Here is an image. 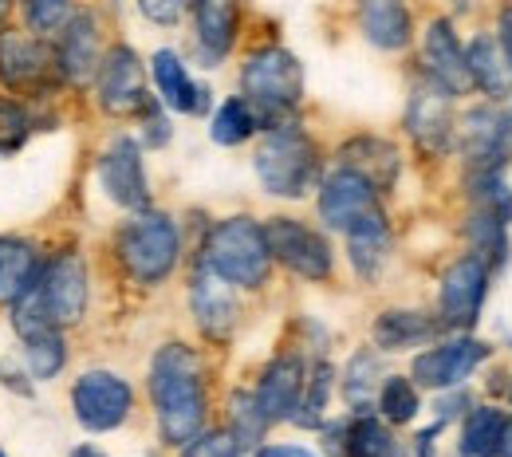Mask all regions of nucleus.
Wrapping results in <instances>:
<instances>
[{"label": "nucleus", "instance_id": "obj_14", "mask_svg": "<svg viewBox=\"0 0 512 457\" xmlns=\"http://www.w3.org/2000/svg\"><path fill=\"white\" fill-rule=\"evenodd\" d=\"M99 186L119 209H150V178H146V162H142V142L119 134L111 138V146L99 154Z\"/></svg>", "mask_w": 512, "mask_h": 457}, {"label": "nucleus", "instance_id": "obj_8", "mask_svg": "<svg viewBox=\"0 0 512 457\" xmlns=\"http://www.w3.org/2000/svg\"><path fill=\"white\" fill-rule=\"evenodd\" d=\"M264 237L272 249V261L284 264L292 276L308 280V284H323L335 272V253L331 241L320 229L296 221V217H268L264 221Z\"/></svg>", "mask_w": 512, "mask_h": 457}, {"label": "nucleus", "instance_id": "obj_34", "mask_svg": "<svg viewBox=\"0 0 512 457\" xmlns=\"http://www.w3.org/2000/svg\"><path fill=\"white\" fill-rule=\"evenodd\" d=\"M268 414L260 406L256 391H233L229 394V434L237 438L241 450H256L268 434Z\"/></svg>", "mask_w": 512, "mask_h": 457}, {"label": "nucleus", "instance_id": "obj_21", "mask_svg": "<svg viewBox=\"0 0 512 457\" xmlns=\"http://www.w3.org/2000/svg\"><path fill=\"white\" fill-rule=\"evenodd\" d=\"M150 75H154V87H158V99L166 103V111H178V115H209V103H213V91L205 83H193L186 60L174 52V48H158L150 56Z\"/></svg>", "mask_w": 512, "mask_h": 457}, {"label": "nucleus", "instance_id": "obj_46", "mask_svg": "<svg viewBox=\"0 0 512 457\" xmlns=\"http://www.w3.org/2000/svg\"><path fill=\"white\" fill-rule=\"evenodd\" d=\"M256 457H316L304 446H256Z\"/></svg>", "mask_w": 512, "mask_h": 457}, {"label": "nucleus", "instance_id": "obj_47", "mask_svg": "<svg viewBox=\"0 0 512 457\" xmlns=\"http://www.w3.org/2000/svg\"><path fill=\"white\" fill-rule=\"evenodd\" d=\"M71 457H107V454H103L99 446H75V450H71Z\"/></svg>", "mask_w": 512, "mask_h": 457}, {"label": "nucleus", "instance_id": "obj_20", "mask_svg": "<svg viewBox=\"0 0 512 457\" xmlns=\"http://www.w3.org/2000/svg\"><path fill=\"white\" fill-rule=\"evenodd\" d=\"M241 36V4L237 0H197L193 4V44L205 67H221Z\"/></svg>", "mask_w": 512, "mask_h": 457}, {"label": "nucleus", "instance_id": "obj_23", "mask_svg": "<svg viewBox=\"0 0 512 457\" xmlns=\"http://www.w3.org/2000/svg\"><path fill=\"white\" fill-rule=\"evenodd\" d=\"M308 387V363L300 355H276L256 383V398L268 414V422H292V414L300 410V398Z\"/></svg>", "mask_w": 512, "mask_h": 457}, {"label": "nucleus", "instance_id": "obj_12", "mask_svg": "<svg viewBox=\"0 0 512 457\" xmlns=\"http://www.w3.org/2000/svg\"><path fill=\"white\" fill-rule=\"evenodd\" d=\"M493 272L477 253H465L446 268L442 276V296H438V316L446 331H473L481 312H485V296H489Z\"/></svg>", "mask_w": 512, "mask_h": 457}, {"label": "nucleus", "instance_id": "obj_32", "mask_svg": "<svg viewBox=\"0 0 512 457\" xmlns=\"http://www.w3.org/2000/svg\"><path fill=\"white\" fill-rule=\"evenodd\" d=\"M465 241H469V253H477L481 261L489 264V272H501L509 264V225L497 221V217H485V213H469L465 221Z\"/></svg>", "mask_w": 512, "mask_h": 457}, {"label": "nucleus", "instance_id": "obj_5", "mask_svg": "<svg viewBox=\"0 0 512 457\" xmlns=\"http://www.w3.org/2000/svg\"><path fill=\"white\" fill-rule=\"evenodd\" d=\"M241 95L260 119V131L292 123L296 107L304 103V64L288 48H256L241 67Z\"/></svg>", "mask_w": 512, "mask_h": 457}, {"label": "nucleus", "instance_id": "obj_26", "mask_svg": "<svg viewBox=\"0 0 512 457\" xmlns=\"http://www.w3.org/2000/svg\"><path fill=\"white\" fill-rule=\"evenodd\" d=\"M442 331H446L442 316L418 308H386L371 327V339L379 351H414V347H430Z\"/></svg>", "mask_w": 512, "mask_h": 457}, {"label": "nucleus", "instance_id": "obj_48", "mask_svg": "<svg viewBox=\"0 0 512 457\" xmlns=\"http://www.w3.org/2000/svg\"><path fill=\"white\" fill-rule=\"evenodd\" d=\"M501 457H512V418L505 426V438H501Z\"/></svg>", "mask_w": 512, "mask_h": 457}, {"label": "nucleus", "instance_id": "obj_53", "mask_svg": "<svg viewBox=\"0 0 512 457\" xmlns=\"http://www.w3.org/2000/svg\"><path fill=\"white\" fill-rule=\"evenodd\" d=\"M0 457H4V454H0Z\"/></svg>", "mask_w": 512, "mask_h": 457}, {"label": "nucleus", "instance_id": "obj_10", "mask_svg": "<svg viewBox=\"0 0 512 457\" xmlns=\"http://www.w3.org/2000/svg\"><path fill=\"white\" fill-rule=\"evenodd\" d=\"M95 99L111 119H130L150 103L146 64L130 44H115L103 52L99 71H95Z\"/></svg>", "mask_w": 512, "mask_h": 457}, {"label": "nucleus", "instance_id": "obj_36", "mask_svg": "<svg viewBox=\"0 0 512 457\" xmlns=\"http://www.w3.org/2000/svg\"><path fill=\"white\" fill-rule=\"evenodd\" d=\"M24 363H28V375L36 383H52L67 367L64 331H40V335L24 339Z\"/></svg>", "mask_w": 512, "mask_h": 457}, {"label": "nucleus", "instance_id": "obj_41", "mask_svg": "<svg viewBox=\"0 0 512 457\" xmlns=\"http://www.w3.org/2000/svg\"><path fill=\"white\" fill-rule=\"evenodd\" d=\"M182 457H245V450L229 430H201L190 446H182Z\"/></svg>", "mask_w": 512, "mask_h": 457}, {"label": "nucleus", "instance_id": "obj_15", "mask_svg": "<svg viewBox=\"0 0 512 457\" xmlns=\"http://www.w3.org/2000/svg\"><path fill=\"white\" fill-rule=\"evenodd\" d=\"M190 312L197 331L209 339V343H229L237 320H241V308H237V292L229 280H221L213 268L197 261L190 276Z\"/></svg>", "mask_w": 512, "mask_h": 457}, {"label": "nucleus", "instance_id": "obj_29", "mask_svg": "<svg viewBox=\"0 0 512 457\" xmlns=\"http://www.w3.org/2000/svg\"><path fill=\"white\" fill-rule=\"evenodd\" d=\"M40 249L24 237L0 233V308H12L40 276Z\"/></svg>", "mask_w": 512, "mask_h": 457}, {"label": "nucleus", "instance_id": "obj_3", "mask_svg": "<svg viewBox=\"0 0 512 457\" xmlns=\"http://www.w3.org/2000/svg\"><path fill=\"white\" fill-rule=\"evenodd\" d=\"M197 261L205 264V268H213L233 288H245V292L264 288L268 276H272V264H276L272 261V249H268V237H264V225L256 217H249V213L217 221L205 233Z\"/></svg>", "mask_w": 512, "mask_h": 457}, {"label": "nucleus", "instance_id": "obj_27", "mask_svg": "<svg viewBox=\"0 0 512 457\" xmlns=\"http://www.w3.org/2000/svg\"><path fill=\"white\" fill-rule=\"evenodd\" d=\"M343 237H347V261L355 268V276L367 280V284L379 280L386 261H390V221H386L383 209L355 221Z\"/></svg>", "mask_w": 512, "mask_h": 457}, {"label": "nucleus", "instance_id": "obj_44", "mask_svg": "<svg viewBox=\"0 0 512 457\" xmlns=\"http://www.w3.org/2000/svg\"><path fill=\"white\" fill-rule=\"evenodd\" d=\"M497 40H501V48H505V56L512 60V0L501 8V16H497Z\"/></svg>", "mask_w": 512, "mask_h": 457}, {"label": "nucleus", "instance_id": "obj_17", "mask_svg": "<svg viewBox=\"0 0 512 457\" xmlns=\"http://www.w3.org/2000/svg\"><path fill=\"white\" fill-rule=\"evenodd\" d=\"M56 75V52L44 36L0 28V83L8 91H36Z\"/></svg>", "mask_w": 512, "mask_h": 457}, {"label": "nucleus", "instance_id": "obj_6", "mask_svg": "<svg viewBox=\"0 0 512 457\" xmlns=\"http://www.w3.org/2000/svg\"><path fill=\"white\" fill-rule=\"evenodd\" d=\"M32 304L44 312V320L52 327H75L87 316V304H91V280H87V264L79 253H52L48 261L40 264V276L36 284L28 288Z\"/></svg>", "mask_w": 512, "mask_h": 457}, {"label": "nucleus", "instance_id": "obj_42", "mask_svg": "<svg viewBox=\"0 0 512 457\" xmlns=\"http://www.w3.org/2000/svg\"><path fill=\"white\" fill-rule=\"evenodd\" d=\"M138 119H142V142L150 146V150H162L166 142H170V119H166V103L162 99H154L150 95V103L138 111Z\"/></svg>", "mask_w": 512, "mask_h": 457}, {"label": "nucleus", "instance_id": "obj_52", "mask_svg": "<svg viewBox=\"0 0 512 457\" xmlns=\"http://www.w3.org/2000/svg\"><path fill=\"white\" fill-rule=\"evenodd\" d=\"M509 398H512V387H509Z\"/></svg>", "mask_w": 512, "mask_h": 457}, {"label": "nucleus", "instance_id": "obj_24", "mask_svg": "<svg viewBox=\"0 0 512 457\" xmlns=\"http://www.w3.org/2000/svg\"><path fill=\"white\" fill-rule=\"evenodd\" d=\"M339 166L363 174L379 194H390L398 186V174H402V154L390 138H379V134H355L339 146Z\"/></svg>", "mask_w": 512, "mask_h": 457}, {"label": "nucleus", "instance_id": "obj_30", "mask_svg": "<svg viewBox=\"0 0 512 457\" xmlns=\"http://www.w3.org/2000/svg\"><path fill=\"white\" fill-rule=\"evenodd\" d=\"M509 414L501 406H473L461 418V442L457 454L461 457H501V438H505Z\"/></svg>", "mask_w": 512, "mask_h": 457}, {"label": "nucleus", "instance_id": "obj_11", "mask_svg": "<svg viewBox=\"0 0 512 457\" xmlns=\"http://www.w3.org/2000/svg\"><path fill=\"white\" fill-rule=\"evenodd\" d=\"M485 359H489V343L473 339L469 331H457L453 339H438L422 355H414L410 379L426 391H453V387H465V379Z\"/></svg>", "mask_w": 512, "mask_h": 457}, {"label": "nucleus", "instance_id": "obj_49", "mask_svg": "<svg viewBox=\"0 0 512 457\" xmlns=\"http://www.w3.org/2000/svg\"><path fill=\"white\" fill-rule=\"evenodd\" d=\"M12 4H16V0H0V24L8 20V12H12Z\"/></svg>", "mask_w": 512, "mask_h": 457}, {"label": "nucleus", "instance_id": "obj_37", "mask_svg": "<svg viewBox=\"0 0 512 457\" xmlns=\"http://www.w3.org/2000/svg\"><path fill=\"white\" fill-rule=\"evenodd\" d=\"M375 410L383 414L390 426H410L422 410V394L414 379H402V375H386L379 398H375Z\"/></svg>", "mask_w": 512, "mask_h": 457}, {"label": "nucleus", "instance_id": "obj_18", "mask_svg": "<svg viewBox=\"0 0 512 457\" xmlns=\"http://www.w3.org/2000/svg\"><path fill=\"white\" fill-rule=\"evenodd\" d=\"M379 197L383 194L363 174H355L347 166H335L320 182V201H316L320 205V221L335 233H347L355 221H363L367 213L383 209Z\"/></svg>", "mask_w": 512, "mask_h": 457}, {"label": "nucleus", "instance_id": "obj_38", "mask_svg": "<svg viewBox=\"0 0 512 457\" xmlns=\"http://www.w3.org/2000/svg\"><path fill=\"white\" fill-rule=\"evenodd\" d=\"M465 190H469V201L477 213L512 225V190L505 174H465Z\"/></svg>", "mask_w": 512, "mask_h": 457}, {"label": "nucleus", "instance_id": "obj_7", "mask_svg": "<svg viewBox=\"0 0 512 457\" xmlns=\"http://www.w3.org/2000/svg\"><path fill=\"white\" fill-rule=\"evenodd\" d=\"M457 150L465 174H505L512 158L509 111L501 103H477L457 119Z\"/></svg>", "mask_w": 512, "mask_h": 457}, {"label": "nucleus", "instance_id": "obj_25", "mask_svg": "<svg viewBox=\"0 0 512 457\" xmlns=\"http://www.w3.org/2000/svg\"><path fill=\"white\" fill-rule=\"evenodd\" d=\"M359 32L379 52H406L414 40V16L402 0H359Z\"/></svg>", "mask_w": 512, "mask_h": 457}, {"label": "nucleus", "instance_id": "obj_1", "mask_svg": "<svg viewBox=\"0 0 512 457\" xmlns=\"http://www.w3.org/2000/svg\"><path fill=\"white\" fill-rule=\"evenodd\" d=\"M150 402L166 446H190L205 430L209 394H205V363L190 343H162L150 359Z\"/></svg>", "mask_w": 512, "mask_h": 457}, {"label": "nucleus", "instance_id": "obj_22", "mask_svg": "<svg viewBox=\"0 0 512 457\" xmlns=\"http://www.w3.org/2000/svg\"><path fill=\"white\" fill-rule=\"evenodd\" d=\"M327 450L339 457H402V446L394 438V426L386 418L367 414H351L347 422H331L323 426Z\"/></svg>", "mask_w": 512, "mask_h": 457}, {"label": "nucleus", "instance_id": "obj_31", "mask_svg": "<svg viewBox=\"0 0 512 457\" xmlns=\"http://www.w3.org/2000/svg\"><path fill=\"white\" fill-rule=\"evenodd\" d=\"M383 363H379V351L371 347H359L347 367H343V402L351 406V414H367L379 398V387H383Z\"/></svg>", "mask_w": 512, "mask_h": 457}, {"label": "nucleus", "instance_id": "obj_13", "mask_svg": "<svg viewBox=\"0 0 512 457\" xmlns=\"http://www.w3.org/2000/svg\"><path fill=\"white\" fill-rule=\"evenodd\" d=\"M406 134L414 146L430 158H446L453 138H457V115H453V95L442 91L438 83L422 79L414 83L406 99Z\"/></svg>", "mask_w": 512, "mask_h": 457}, {"label": "nucleus", "instance_id": "obj_28", "mask_svg": "<svg viewBox=\"0 0 512 457\" xmlns=\"http://www.w3.org/2000/svg\"><path fill=\"white\" fill-rule=\"evenodd\" d=\"M465 67H469L473 87L485 91L493 103L512 95V60L505 56V48H501V40L493 32H477L465 44Z\"/></svg>", "mask_w": 512, "mask_h": 457}, {"label": "nucleus", "instance_id": "obj_40", "mask_svg": "<svg viewBox=\"0 0 512 457\" xmlns=\"http://www.w3.org/2000/svg\"><path fill=\"white\" fill-rule=\"evenodd\" d=\"M16 4H20V16H24L28 32L44 36V40L56 36L75 12V0H16Z\"/></svg>", "mask_w": 512, "mask_h": 457}, {"label": "nucleus", "instance_id": "obj_43", "mask_svg": "<svg viewBox=\"0 0 512 457\" xmlns=\"http://www.w3.org/2000/svg\"><path fill=\"white\" fill-rule=\"evenodd\" d=\"M186 8H190V0H138V12H142L150 24H158V28L182 24Z\"/></svg>", "mask_w": 512, "mask_h": 457}, {"label": "nucleus", "instance_id": "obj_2", "mask_svg": "<svg viewBox=\"0 0 512 457\" xmlns=\"http://www.w3.org/2000/svg\"><path fill=\"white\" fill-rule=\"evenodd\" d=\"M253 170L264 186V194L300 201L323 182V158L316 138L304 131L296 119L268 127L260 134V146L253 154Z\"/></svg>", "mask_w": 512, "mask_h": 457}, {"label": "nucleus", "instance_id": "obj_16", "mask_svg": "<svg viewBox=\"0 0 512 457\" xmlns=\"http://www.w3.org/2000/svg\"><path fill=\"white\" fill-rule=\"evenodd\" d=\"M56 79L67 87H83L95 79L103 60V36H99V16L91 8H75L71 20L60 28L56 40Z\"/></svg>", "mask_w": 512, "mask_h": 457}, {"label": "nucleus", "instance_id": "obj_39", "mask_svg": "<svg viewBox=\"0 0 512 457\" xmlns=\"http://www.w3.org/2000/svg\"><path fill=\"white\" fill-rule=\"evenodd\" d=\"M36 131V115L16 99V95H0V158H12Z\"/></svg>", "mask_w": 512, "mask_h": 457}, {"label": "nucleus", "instance_id": "obj_35", "mask_svg": "<svg viewBox=\"0 0 512 457\" xmlns=\"http://www.w3.org/2000/svg\"><path fill=\"white\" fill-rule=\"evenodd\" d=\"M331 391H335V367L327 359H316L308 367V387H304L300 410L292 414V422L304 426V430H320L323 414H327V402H331Z\"/></svg>", "mask_w": 512, "mask_h": 457}, {"label": "nucleus", "instance_id": "obj_33", "mask_svg": "<svg viewBox=\"0 0 512 457\" xmlns=\"http://www.w3.org/2000/svg\"><path fill=\"white\" fill-rule=\"evenodd\" d=\"M256 131H260V119H256V111L249 107L245 95L225 99V103L213 111V119H209V138H213L217 146H245Z\"/></svg>", "mask_w": 512, "mask_h": 457}, {"label": "nucleus", "instance_id": "obj_4", "mask_svg": "<svg viewBox=\"0 0 512 457\" xmlns=\"http://www.w3.org/2000/svg\"><path fill=\"white\" fill-rule=\"evenodd\" d=\"M115 257L134 284L158 288L174 276L182 261V229L162 209H138L123 221L115 237Z\"/></svg>", "mask_w": 512, "mask_h": 457}, {"label": "nucleus", "instance_id": "obj_45", "mask_svg": "<svg viewBox=\"0 0 512 457\" xmlns=\"http://www.w3.org/2000/svg\"><path fill=\"white\" fill-rule=\"evenodd\" d=\"M442 426H446V422L438 418L434 426H426V430H422V434L414 438V442H418V457H434V442H438V434H442Z\"/></svg>", "mask_w": 512, "mask_h": 457}, {"label": "nucleus", "instance_id": "obj_9", "mask_svg": "<svg viewBox=\"0 0 512 457\" xmlns=\"http://www.w3.org/2000/svg\"><path fill=\"white\" fill-rule=\"evenodd\" d=\"M71 410H75V422L91 434H111L119 430L134 410V391L119 371H107V367H95V371H83L71 387Z\"/></svg>", "mask_w": 512, "mask_h": 457}, {"label": "nucleus", "instance_id": "obj_51", "mask_svg": "<svg viewBox=\"0 0 512 457\" xmlns=\"http://www.w3.org/2000/svg\"><path fill=\"white\" fill-rule=\"evenodd\" d=\"M193 4H197V0H190V8H193Z\"/></svg>", "mask_w": 512, "mask_h": 457}, {"label": "nucleus", "instance_id": "obj_50", "mask_svg": "<svg viewBox=\"0 0 512 457\" xmlns=\"http://www.w3.org/2000/svg\"><path fill=\"white\" fill-rule=\"evenodd\" d=\"M509 127H512V103H509Z\"/></svg>", "mask_w": 512, "mask_h": 457}, {"label": "nucleus", "instance_id": "obj_19", "mask_svg": "<svg viewBox=\"0 0 512 457\" xmlns=\"http://www.w3.org/2000/svg\"><path fill=\"white\" fill-rule=\"evenodd\" d=\"M422 64H426V79L438 83L442 91H449L453 99L473 91V79H469V67H465V48H461L449 16H438V20L426 24V32H422Z\"/></svg>", "mask_w": 512, "mask_h": 457}]
</instances>
